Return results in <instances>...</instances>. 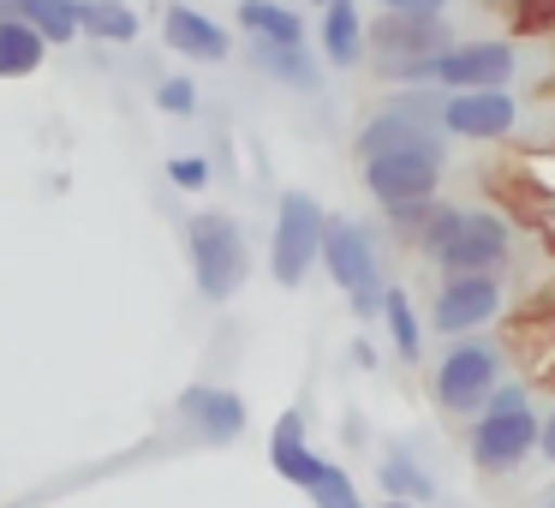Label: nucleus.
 <instances>
[{
  "instance_id": "f257e3e1",
  "label": "nucleus",
  "mask_w": 555,
  "mask_h": 508,
  "mask_svg": "<svg viewBox=\"0 0 555 508\" xmlns=\"http://www.w3.org/2000/svg\"><path fill=\"white\" fill-rule=\"evenodd\" d=\"M538 448V412L519 383H495L483 401V419L472 424V460L483 472H514Z\"/></svg>"
},
{
  "instance_id": "f03ea898",
  "label": "nucleus",
  "mask_w": 555,
  "mask_h": 508,
  "mask_svg": "<svg viewBox=\"0 0 555 508\" xmlns=\"http://www.w3.org/2000/svg\"><path fill=\"white\" fill-rule=\"evenodd\" d=\"M424 252L436 257L442 269H454V276H472V269H495L507 257V245H514V233H507L502 216H472V209H436L430 228L418 233Z\"/></svg>"
},
{
  "instance_id": "7ed1b4c3",
  "label": "nucleus",
  "mask_w": 555,
  "mask_h": 508,
  "mask_svg": "<svg viewBox=\"0 0 555 508\" xmlns=\"http://www.w3.org/2000/svg\"><path fill=\"white\" fill-rule=\"evenodd\" d=\"M371 42H376L383 78L430 85V61L448 49V25H442V13H388L383 25L371 30Z\"/></svg>"
},
{
  "instance_id": "20e7f679",
  "label": "nucleus",
  "mask_w": 555,
  "mask_h": 508,
  "mask_svg": "<svg viewBox=\"0 0 555 508\" xmlns=\"http://www.w3.org/2000/svg\"><path fill=\"white\" fill-rule=\"evenodd\" d=\"M335 276V288L352 300L359 317L383 312V276H376V245L359 221H323V252H317Z\"/></svg>"
},
{
  "instance_id": "39448f33",
  "label": "nucleus",
  "mask_w": 555,
  "mask_h": 508,
  "mask_svg": "<svg viewBox=\"0 0 555 508\" xmlns=\"http://www.w3.org/2000/svg\"><path fill=\"white\" fill-rule=\"evenodd\" d=\"M192 264H197V288H204V300H233V293L245 288V269H251V252H245L240 221L192 216Z\"/></svg>"
},
{
  "instance_id": "423d86ee",
  "label": "nucleus",
  "mask_w": 555,
  "mask_h": 508,
  "mask_svg": "<svg viewBox=\"0 0 555 508\" xmlns=\"http://www.w3.org/2000/svg\"><path fill=\"white\" fill-rule=\"evenodd\" d=\"M323 209H317V198L305 192H287L281 198V216H275V245H269V264H275V281L281 288H299L305 269L317 264V252H323Z\"/></svg>"
},
{
  "instance_id": "0eeeda50",
  "label": "nucleus",
  "mask_w": 555,
  "mask_h": 508,
  "mask_svg": "<svg viewBox=\"0 0 555 508\" xmlns=\"http://www.w3.org/2000/svg\"><path fill=\"white\" fill-rule=\"evenodd\" d=\"M502 383V353L483 341H460L442 365H436V401L448 412H483L490 389Z\"/></svg>"
},
{
  "instance_id": "6e6552de",
  "label": "nucleus",
  "mask_w": 555,
  "mask_h": 508,
  "mask_svg": "<svg viewBox=\"0 0 555 508\" xmlns=\"http://www.w3.org/2000/svg\"><path fill=\"white\" fill-rule=\"evenodd\" d=\"M519 54L514 42H448L442 54L430 61V85L448 90H502L514 78Z\"/></svg>"
},
{
  "instance_id": "1a4fd4ad",
  "label": "nucleus",
  "mask_w": 555,
  "mask_h": 508,
  "mask_svg": "<svg viewBox=\"0 0 555 508\" xmlns=\"http://www.w3.org/2000/svg\"><path fill=\"white\" fill-rule=\"evenodd\" d=\"M436 180H442V156L430 150H395V156H364V186L383 209L395 204H418V198H436Z\"/></svg>"
},
{
  "instance_id": "9d476101",
  "label": "nucleus",
  "mask_w": 555,
  "mask_h": 508,
  "mask_svg": "<svg viewBox=\"0 0 555 508\" xmlns=\"http://www.w3.org/2000/svg\"><path fill=\"white\" fill-rule=\"evenodd\" d=\"M495 305H502V281L490 269H472V276H448L436 293V329L442 335H466V329L490 323Z\"/></svg>"
},
{
  "instance_id": "9b49d317",
  "label": "nucleus",
  "mask_w": 555,
  "mask_h": 508,
  "mask_svg": "<svg viewBox=\"0 0 555 508\" xmlns=\"http://www.w3.org/2000/svg\"><path fill=\"white\" fill-rule=\"evenodd\" d=\"M436 120L460 138H507L519 126V102L507 90H454Z\"/></svg>"
},
{
  "instance_id": "f8f14e48",
  "label": "nucleus",
  "mask_w": 555,
  "mask_h": 508,
  "mask_svg": "<svg viewBox=\"0 0 555 508\" xmlns=\"http://www.w3.org/2000/svg\"><path fill=\"white\" fill-rule=\"evenodd\" d=\"M395 150H430V156H442V132L406 109H388L359 132V156H395Z\"/></svg>"
},
{
  "instance_id": "ddd939ff",
  "label": "nucleus",
  "mask_w": 555,
  "mask_h": 508,
  "mask_svg": "<svg viewBox=\"0 0 555 508\" xmlns=\"http://www.w3.org/2000/svg\"><path fill=\"white\" fill-rule=\"evenodd\" d=\"M185 419L209 436V443H233L245 431V401L228 395V389H185Z\"/></svg>"
},
{
  "instance_id": "4468645a",
  "label": "nucleus",
  "mask_w": 555,
  "mask_h": 508,
  "mask_svg": "<svg viewBox=\"0 0 555 508\" xmlns=\"http://www.w3.org/2000/svg\"><path fill=\"white\" fill-rule=\"evenodd\" d=\"M162 25H168V49L192 54V61H221V54H228V30H221L216 18L192 13V7H168Z\"/></svg>"
},
{
  "instance_id": "2eb2a0df",
  "label": "nucleus",
  "mask_w": 555,
  "mask_h": 508,
  "mask_svg": "<svg viewBox=\"0 0 555 508\" xmlns=\"http://www.w3.org/2000/svg\"><path fill=\"white\" fill-rule=\"evenodd\" d=\"M323 54H328V66H352L364 54L359 0H323Z\"/></svg>"
},
{
  "instance_id": "dca6fc26",
  "label": "nucleus",
  "mask_w": 555,
  "mask_h": 508,
  "mask_svg": "<svg viewBox=\"0 0 555 508\" xmlns=\"http://www.w3.org/2000/svg\"><path fill=\"white\" fill-rule=\"evenodd\" d=\"M240 25L251 30L269 49H305V25L293 7H275V0H240Z\"/></svg>"
},
{
  "instance_id": "f3484780",
  "label": "nucleus",
  "mask_w": 555,
  "mask_h": 508,
  "mask_svg": "<svg viewBox=\"0 0 555 508\" xmlns=\"http://www.w3.org/2000/svg\"><path fill=\"white\" fill-rule=\"evenodd\" d=\"M269 460H275V472H281V479H293V484H311L317 479V467H323V460L311 455V443H305L299 412H281L275 436H269Z\"/></svg>"
},
{
  "instance_id": "a211bd4d",
  "label": "nucleus",
  "mask_w": 555,
  "mask_h": 508,
  "mask_svg": "<svg viewBox=\"0 0 555 508\" xmlns=\"http://www.w3.org/2000/svg\"><path fill=\"white\" fill-rule=\"evenodd\" d=\"M7 13L25 18L42 42H66L78 37V0H7Z\"/></svg>"
},
{
  "instance_id": "6ab92c4d",
  "label": "nucleus",
  "mask_w": 555,
  "mask_h": 508,
  "mask_svg": "<svg viewBox=\"0 0 555 508\" xmlns=\"http://www.w3.org/2000/svg\"><path fill=\"white\" fill-rule=\"evenodd\" d=\"M37 66H42V37L25 25V18L0 13V78L37 73Z\"/></svg>"
},
{
  "instance_id": "aec40b11",
  "label": "nucleus",
  "mask_w": 555,
  "mask_h": 508,
  "mask_svg": "<svg viewBox=\"0 0 555 508\" xmlns=\"http://www.w3.org/2000/svg\"><path fill=\"white\" fill-rule=\"evenodd\" d=\"M78 30L108 37V42H132L138 37V13L120 7V0H78Z\"/></svg>"
},
{
  "instance_id": "412c9836",
  "label": "nucleus",
  "mask_w": 555,
  "mask_h": 508,
  "mask_svg": "<svg viewBox=\"0 0 555 508\" xmlns=\"http://www.w3.org/2000/svg\"><path fill=\"white\" fill-rule=\"evenodd\" d=\"M383 317H388V335H395L400 359H418L424 329H418V312H412V300L400 288H383Z\"/></svg>"
},
{
  "instance_id": "4be33fe9",
  "label": "nucleus",
  "mask_w": 555,
  "mask_h": 508,
  "mask_svg": "<svg viewBox=\"0 0 555 508\" xmlns=\"http://www.w3.org/2000/svg\"><path fill=\"white\" fill-rule=\"evenodd\" d=\"M257 66L275 73L281 85H293V90H317V66L305 49H269V42H257Z\"/></svg>"
},
{
  "instance_id": "5701e85b",
  "label": "nucleus",
  "mask_w": 555,
  "mask_h": 508,
  "mask_svg": "<svg viewBox=\"0 0 555 508\" xmlns=\"http://www.w3.org/2000/svg\"><path fill=\"white\" fill-rule=\"evenodd\" d=\"M383 491H388V496H400V503H430L436 484H430V472L412 467L406 455H388V460H383Z\"/></svg>"
},
{
  "instance_id": "b1692460",
  "label": "nucleus",
  "mask_w": 555,
  "mask_h": 508,
  "mask_svg": "<svg viewBox=\"0 0 555 508\" xmlns=\"http://www.w3.org/2000/svg\"><path fill=\"white\" fill-rule=\"evenodd\" d=\"M305 491H311L317 508H359V491H352V479L335 467V460H323V467H317V479L305 484Z\"/></svg>"
},
{
  "instance_id": "393cba45",
  "label": "nucleus",
  "mask_w": 555,
  "mask_h": 508,
  "mask_svg": "<svg viewBox=\"0 0 555 508\" xmlns=\"http://www.w3.org/2000/svg\"><path fill=\"white\" fill-rule=\"evenodd\" d=\"M507 13H514V30H526V37L555 30V0H507Z\"/></svg>"
},
{
  "instance_id": "a878e982",
  "label": "nucleus",
  "mask_w": 555,
  "mask_h": 508,
  "mask_svg": "<svg viewBox=\"0 0 555 508\" xmlns=\"http://www.w3.org/2000/svg\"><path fill=\"white\" fill-rule=\"evenodd\" d=\"M156 102H162L168 114H192V109H197V85H192V78H168V85L156 90Z\"/></svg>"
},
{
  "instance_id": "bb28decb",
  "label": "nucleus",
  "mask_w": 555,
  "mask_h": 508,
  "mask_svg": "<svg viewBox=\"0 0 555 508\" xmlns=\"http://www.w3.org/2000/svg\"><path fill=\"white\" fill-rule=\"evenodd\" d=\"M168 174H173V186H185V192H197V186L209 180V162H204V156H180Z\"/></svg>"
},
{
  "instance_id": "cd10ccee",
  "label": "nucleus",
  "mask_w": 555,
  "mask_h": 508,
  "mask_svg": "<svg viewBox=\"0 0 555 508\" xmlns=\"http://www.w3.org/2000/svg\"><path fill=\"white\" fill-rule=\"evenodd\" d=\"M538 448H543V460H555V407L538 419Z\"/></svg>"
},
{
  "instance_id": "c85d7f7f",
  "label": "nucleus",
  "mask_w": 555,
  "mask_h": 508,
  "mask_svg": "<svg viewBox=\"0 0 555 508\" xmlns=\"http://www.w3.org/2000/svg\"><path fill=\"white\" fill-rule=\"evenodd\" d=\"M388 13H442V0H383Z\"/></svg>"
},
{
  "instance_id": "c756f323",
  "label": "nucleus",
  "mask_w": 555,
  "mask_h": 508,
  "mask_svg": "<svg viewBox=\"0 0 555 508\" xmlns=\"http://www.w3.org/2000/svg\"><path fill=\"white\" fill-rule=\"evenodd\" d=\"M383 508H418V503H400V496H388V503Z\"/></svg>"
},
{
  "instance_id": "7c9ffc66",
  "label": "nucleus",
  "mask_w": 555,
  "mask_h": 508,
  "mask_svg": "<svg viewBox=\"0 0 555 508\" xmlns=\"http://www.w3.org/2000/svg\"><path fill=\"white\" fill-rule=\"evenodd\" d=\"M543 508H555V496H550V503H543Z\"/></svg>"
},
{
  "instance_id": "2f4dec72",
  "label": "nucleus",
  "mask_w": 555,
  "mask_h": 508,
  "mask_svg": "<svg viewBox=\"0 0 555 508\" xmlns=\"http://www.w3.org/2000/svg\"><path fill=\"white\" fill-rule=\"evenodd\" d=\"M0 13H7V0H0Z\"/></svg>"
}]
</instances>
